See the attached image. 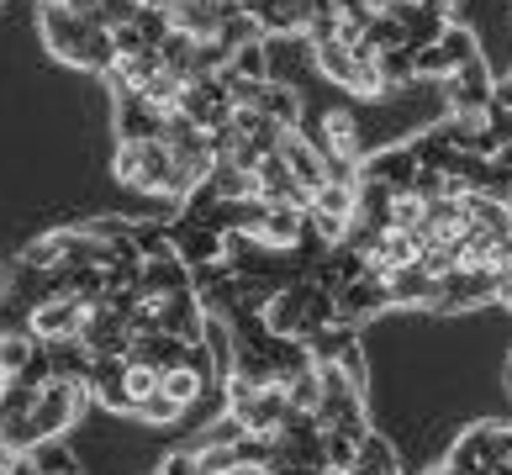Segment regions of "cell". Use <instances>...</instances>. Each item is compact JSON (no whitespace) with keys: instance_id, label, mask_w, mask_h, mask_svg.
I'll list each match as a JSON object with an SVG mask.
<instances>
[{"instance_id":"obj_1","label":"cell","mask_w":512,"mask_h":475,"mask_svg":"<svg viewBox=\"0 0 512 475\" xmlns=\"http://www.w3.org/2000/svg\"><path fill=\"white\" fill-rule=\"evenodd\" d=\"M37 27H43V43L53 59H64L74 69L106 74L117 64V43H111V27L101 16H80L69 6H37Z\"/></svg>"},{"instance_id":"obj_2","label":"cell","mask_w":512,"mask_h":475,"mask_svg":"<svg viewBox=\"0 0 512 475\" xmlns=\"http://www.w3.org/2000/svg\"><path fill=\"white\" fill-rule=\"evenodd\" d=\"M322 380V402H317V423L328 433H349V439H365V380L349 375L344 365H317Z\"/></svg>"},{"instance_id":"obj_3","label":"cell","mask_w":512,"mask_h":475,"mask_svg":"<svg viewBox=\"0 0 512 475\" xmlns=\"http://www.w3.org/2000/svg\"><path fill=\"white\" fill-rule=\"evenodd\" d=\"M111 169H117V180L127 190H138V196H164L169 206H180L175 201V159H169V148L159 138H148V143H117Z\"/></svg>"},{"instance_id":"obj_4","label":"cell","mask_w":512,"mask_h":475,"mask_svg":"<svg viewBox=\"0 0 512 475\" xmlns=\"http://www.w3.org/2000/svg\"><path fill=\"white\" fill-rule=\"evenodd\" d=\"M307 222L328 249H344L354 222H359V185H333V180L317 185L312 201H307Z\"/></svg>"},{"instance_id":"obj_5","label":"cell","mask_w":512,"mask_h":475,"mask_svg":"<svg viewBox=\"0 0 512 475\" xmlns=\"http://www.w3.org/2000/svg\"><path fill=\"white\" fill-rule=\"evenodd\" d=\"M85 407H90V386H80V380H48V386L37 391V407H32L37 439H64V433L80 423Z\"/></svg>"},{"instance_id":"obj_6","label":"cell","mask_w":512,"mask_h":475,"mask_svg":"<svg viewBox=\"0 0 512 475\" xmlns=\"http://www.w3.org/2000/svg\"><path fill=\"white\" fill-rule=\"evenodd\" d=\"M85 301H74V296H53V301H43V307L32 312V322H27V333L37 338L43 349H53V344H74L80 338V328H85Z\"/></svg>"},{"instance_id":"obj_7","label":"cell","mask_w":512,"mask_h":475,"mask_svg":"<svg viewBox=\"0 0 512 475\" xmlns=\"http://www.w3.org/2000/svg\"><path fill=\"white\" fill-rule=\"evenodd\" d=\"M502 296V280L491 270H454L439 280V301L433 312H470V307H486V301Z\"/></svg>"},{"instance_id":"obj_8","label":"cell","mask_w":512,"mask_h":475,"mask_svg":"<svg viewBox=\"0 0 512 475\" xmlns=\"http://www.w3.org/2000/svg\"><path fill=\"white\" fill-rule=\"evenodd\" d=\"M497 444H502V428L497 423H476L470 433L454 439V449L444 454V470L449 475H486L497 465Z\"/></svg>"},{"instance_id":"obj_9","label":"cell","mask_w":512,"mask_h":475,"mask_svg":"<svg viewBox=\"0 0 512 475\" xmlns=\"http://www.w3.org/2000/svg\"><path fill=\"white\" fill-rule=\"evenodd\" d=\"M180 111L191 117L196 127L206 132H222L227 122H233V101H227V85H222V74L217 80H191L180 95Z\"/></svg>"},{"instance_id":"obj_10","label":"cell","mask_w":512,"mask_h":475,"mask_svg":"<svg viewBox=\"0 0 512 475\" xmlns=\"http://www.w3.org/2000/svg\"><path fill=\"white\" fill-rule=\"evenodd\" d=\"M275 154L286 159V169L296 175V185H301V190H317V185H328V159L317 154V148H312V138H307L301 127H286V132H280Z\"/></svg>"},{"instance_id":"obj_11","label":"cell","mask_w":512,"mask_h":475,"mask_svg":"<svg viewBox=\"0 0 512 475\" xmlns=\"http://www.w3.org/2000/svg\"><path fill=\"white\" fill-rule=\"evenodd\" d=\"M333 301H338V322H349V328H354V322H365V317H375V312H386V307H391L386 280H381V275H370V270L359 275V280H349Z\"/></svg>"},{"instance_id":"obj_12","label":"cell","mask_w":512,"mask_h":475,"mask_svg":"<svg viewBox=\"0 0 512 475\" xmlns=\"http://www.w3.org/2000/svg\"><path fill=\"white\" fill-rule=\"evenodd\" d=\"M386 296H391V307H433V301H439V280L412 259V264L386 275Z\"/></svg>"},{"instance_id":"obj_13","label":"cell","mask_w":512,"mask_h":475,"mask_svg":"<svg viewBox=\"0 0 512 475\" xmlns=\"http://www.w3.org/2000/svg\"><path fill=\"white\" fill-rule=\"evenodd\" d=\"M90 402H101L111 412H132V396H127V359H96L90 365Z\"/></svg>"},{"instance_id":"obj_14","label":"cell","mask_w":512,"mask_h":475,"mask_svg":"<svg viewBox=\"0 0 512 475\" xmlns=\"http://www.w3.org/2000/svg\"><path fill=\"white\" fill-rule=\"evenodd\" d=\"M164 111H154L143 95H117V143H148L159 138Z\"/></svg>"},{"instance_id":"obj_15","label":"cell","mask_w":512,"mask_h":475,"mask_svg":"<svg viewBox=\"0 0 512 475\" xmlns=\"http://www.w3.org/2000/svg\"><path fill=\"white\" fill-rule=\"evenodd\" d=\"M69 254H74V227H59V233L32 238L27 249H22V264H32V270L53 275V270H64V264H69Z\"/></svg>"},{"instance_id":"obj_16","label":"cell","mask_w":512,"mask_h":475,"mask_svg":"<svg viewBox=\"0 0 512 475\" xmlns=\"http://www.w3.org/2000/svg\"><path fill=\"white\" fill-rule=\"evenodd\" d=\"M259 111L275 127H301V117H307V95L291 90V85H280V80H270V85H264V95H259Z\"/></svg>"},{"instance_id":"obj_17","label":"cell","mask_w":512,"mask_h":475,"mask_svg":"<svg viewBox=\"0 0 512 475\" xmlns=\"http://www.w3.org/2000/svg\"><path fill=\"white\" fill-rule=\"evenodd\" d=\"M238 439H243V423H238L233 412H217L212 423H206V428L196 433V439L185 444V449H191V454H201V449H233Z\"/></svg>"},{"instance_id":"obj_18","label":"cell","mask_w":512,"mask_h":475,"mask_svg":"<svg viewBox=\"0 0 512 475\" xmlns=\"http://www.w3.org/2000/svg\"><path fill=\"white\" fill-rule=\"evenodd\" d=\"M27 454L37 460V470H43V475H80V460L64 449V439H43V444L27 449Z\"/></svg>"},{"instance_id":"obj_19","label":"cell","mask_w":512,"mask_h":475,"mask_svg":"<svg viewBox=\"0 0 512 475\" xmlns=\"http://www.w3.org/2000/svg\"><path fill=\"white\" fill-rule=\"evenodd\" d=\"M286 396H291V412H307V417H317V402H322V380H317V365L312 370H301L291 386H286Z\"/></svg>"},{"instance_id":"obj_20","label":"cell","mask_w":512,"mask_h":475,"mask_svg":"<svg viewBox=\"0 0 512 475\" xmlns=\"http://www.w3.org/2000/svg\"><path fill=\"white\" fill-rule=\"evenodd\" d=\"M359 470H396V454L381 433H365V439H359Z\"/></svg>"},{"instance_id":"obj_21","label":"cell","mask_w":512,"mask_h":475,"mask_svg":"<svg viewBox=\"0 0 512 475\" xmlns=\"http://www.w3.org/2000/svg\"><path fill=\"white\" fill-rule=\"evenodd\" d=\"M132 417H143V423H164V428H169V423H180L185 412H180L175 402H169L164 391H154L148 402H138V407H132Z\"/></svg>"},{"instance_id":"obj_22","label":"cell","mask_w":512,"mask_h":475,"mask_svg":"<svg viewBox=\"0 0 512 475\" xmlns=\"http://www.w3.org/2000/svg\"><path fill=\"white\" fill-rule=\"evenodd\" d=\"M159 391V370H148V365H132L127 359V396H132V407L148 402V396Z\"/></svg>"},{"instance_id":"obj_23","label":"cell","mask_w":512,"mask_h":475,"mask_svg":"<svg viewBox=\"0 0 512 475\" xmlns=\"http://www.w3.org/2000/svg\"><path fill=\"white\" fill-rule=\"evenodd\" d=\"M6 475H43V470H37L32 454H11V460H6Z\"/></svg>"},{"instance_id":"obj_24","label":"cell","mask_w":512,"mask_h":475,"mask_svg":"<svg viewBox=\"0 0 512 475\" xmlns=\"http://www.w3.org/2000/svg\"><path fill=\"white\" fill-rule=\"evenodd\" d=\"M497 460L512 470V428H502V444H497Z\"/></svg>"},{"instance_id":"obj_25","label":"cell","mask_w":512,"mask_h":475,"mask_svg":"<svg viewBox=\"0 0 512 475\" xmlns=\"http://www.w3.org/2000/svg\"><path fill=\"white\" fill-rule=\"evenodd\" d=\"M497 301H507V307H512V275L502 280V296H497Z\"/></svg>"},{"instance_id":"obj_26","label":"cell","mask_w":512,"mask_h":475,"mask_svg":"<svg viewBox=\"0 0 512 475\" xmlns=\"http://www.w3.org/2000/svg\"><path fill=\"white\" fill-rule=\"evenodd\" d=\"M6 391H11V375H6V370H0V402H6Z\"/></svg>"},{"instance_id":"obj_27","label":"cell","mask_w":512,"mask_h":475,"mask_svg":"<svg viewBox=\"0 0 512 475\" xmlns=\"http://www.w3.org/2000/svg\"><path fill=\"white\" fill-rule=\"evenodd\" d=\"M502 375H507V391H512V354H507V370Z\"/></svg>"},{"instance_id":"obj_28","label":"cell","mask_w":512,"mask_h":475,"mask_svg":"<svg viewBox=\"0 0 512 475\" xmlns=\"http://www.w3.org/2000/svg\"><path fill=\"white\" fill-rule=\"evenodd\" d=\"M0 344H6V333H0Z\"/></svg>"},{"instance_id":"obj_29","label":"cell","mask_w":512,"mask_h":475,"mask_svg":"<svg viewBox=\"0 0 512 475\" xmlns=\"http://www.w3.org/2000/svg\"><path fill=\"white\" fill-rule=\"evenodd\" d=\"M317 475H322V470H317Z\"/></svg>"}]
</instances>
